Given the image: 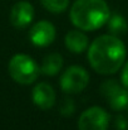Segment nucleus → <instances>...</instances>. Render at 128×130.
Here are the masks:
<instances>
[{
	"mask_svg": "<svg viewBox=\"0 0 128 130\" xmlns=\"http://www.w3.org/2000/svg\"><path fill=\"white\" fill-rule=\"evenodd\" d=\"M122 84H123V86L127 87L128 88V62L124 64V67H123V71H122Z\"/></svg>",
	"mask_w": 128,
	"mask_h": 130,
	"instance_id": "dca6fc26",
	"label": "nucleus"
},
{
	"mask_svg": "<svg viewBox=\"0 0 128 130\" xmlns=\"http://www.w3.org/2000/svg\"><path fill=\"white\" fill-rule=\"evenodd\" d=\"M65 47L73 53H81L88 48V37L79 30H72L67 33L64 38Z\"/></svg>",
	"mask_w": 128,
	"mask_h": 130,
	"instance_id": "9d476101",
	"label": "nucleus"
},
{
	"mask_svg": "<svg viewBox=\"0 0 128 130\" xmlns=\"http://www.w3.org/2000/svg\"><path fill=\"white\" fill-rule=\"evenodd\" d=\"M107 24H108V30L111 32V34L117 36V37H119L122 34H126L128 30L127 20L123 18V15L117 14V13L109 17Z\"/></svg>",
	"mask_w": 128,
	"mask_h": 130,
	"instance_id": "f8f14e48",
	"label": "nucleus"
},
{
	"mask_svg": "<svg viewBox=\"0 0 128 130\" xmlns=\"http://www.w3.org/2000/svg\"><path fill=\"white\" fill-rule=\"evenodd\" d=\"M30 42L37 47H46L55 39V28L48 20L35 23L29 32Z\"/></svg>",
	"mask_w": 128,
	"mask_h": 130,
	"instance_id": "0eeeda50",
	"label": "nucleus"
},
{
	"mask_svg": "<svg viewBox=\"0 0 128 130\" xmlns=\"http://www.w3.org/2000/svg\"><path fill=\"white\" fill-rule=\"evenodd\" d=\"M34 18V8L28 1L16 3L10 11V23L15 28H25L28 27Z\"/></svg>",
	"mask_w": 128,
	"mask_h": 130,
	"instance_id": "6e6552de",
	"label": "nucleus"
},
{
	"mask_svg": "<svg viewBox=\"0 0 128 130\" xmlns=\"http://www.w3.org/2000/svg\"><path fill=\"white\" fill-rule=\"evenodd\" d=\"M74 110H75V106H74L73 100L69 99V97H65V99L62 101V104H60V112H62V115H64V116H70V115L74 112Z\"/></svg>",
	"mask_w": 128,
	"mask_h": 130,
	"instance_id": "4468645a",
	"label": "nucleus"
},
{
	"mask_svg": "<svg viewBox=\"0 0 128 130\" xmlns=\"http://www.w3.org/2000/svg\"><path fill=\"white\" fill-rule=\"evenodd\" d=\"M100 93L113 110H123L128 106V90L122 87L117 81L108 80L100 86Z\"/></svg>",
	"mask_w": 128,
	"mask_h": 130,
	"instance_id": "423d86ee",
	"label": "nucleus"
},
{
	"mask_svg": "<svg viewBox=\"0 0 128 130\" xmlns=\"http://www.w3.org/2000/svg\"><path fill=\"white\" fill-rule=\"evenodd\" d=\"M40 3L50 13H62L69 5V0H40Z\"/></svg>",
	"mask_w": 128,
	"mask_h": 130,
	"instance_id": "ddd939ff",
	"label": "nucleus"
},
{
	"mask_svg": "<svg viewBox=\"0 0 128 130\" xmlns=\"http://www.w3.org/2000/svg\"><path fill=\"white\" fill-rule=\"evenodd\" d=\"M114 126L117 130H128V120L126 119V116L118 115L114 120Z\"/></svg>",
	"mask_w": 128,
	"mask_h": 130,
	"instance_id": "2eb2a0df",
	"label": "nucleus"
},
{
	"mask_svg": "<svg viewBox=\"0 0 128 130\" xmlns=\"http://www.w3.org/2000/svg\"><path fill=\"white\" fill-rule=\"evenodd\" d=\"M72 23L82 30H95L107 24L111 11L104 0H77L69 13Z\"/></svg>",
	"mask_w": 128,
	"mask_h": 130,
	"instance_id": "f03ea898",
	"label": "nucleus"
},
{
	"mask_svg": "<svg viewBox=\"0 0 128 130\" xmlns=\"http://www.w3.org/2000/svg\"><path fill=\"white\" fill-rule=\"evenodd\" d=\"M10 77L20 85H30L37 81L40 68L35 61L24 53H18L11 57L8 64Z\"/></svg>",
	"mask_w": 128,
	"mask_h": 130,
	"instance_id": "7ed1b4c3",
	"label": "nucleus"
},
{
	"mask_svg": "<svg viewBox=\"0 0 128 130\" xmlns=\"http://www.w3.org/2000/svg\"><path fill=\"white\" fill-rule=\"evenodd\" d=\"M33 102L42 110H49L55 104V92L49 84L40 82L33 88Z\"/></svg>",
	"mask_w": 128,
	"mask_h": 130,
	"instance_id": "1a4fd4ad",
	"label": "nucleus"
},
{
	"mask_svg": "<svg viewBox=\"0 0 128 130\" xmlns=\"http://www.w3.org/2000/svg\"><path fill=\"white\" fill-rule=\"evenodd\" d=\"M62 66H63L62 56L58 53H52L43 59L40 71L46 76H55L60 71Z\"/></svg>",
	"mask_w": 128,
	"mask_h": 130,
	"instance_id": "9b49d317",
	"label": "nucleus"
},
{
	"mask_svg": "<svg viewBox=\"0 0 128 130\" xmlns=\"http://www.w3.org/2000/svg\"><path fill=\"white\" fill-rule=\"evenodd\" d=\"M109 115L98 106H92L82 112L78 120L79 130H108Z\"/></svg>",
	"mask_w": 128,
	"mask_h": 130,
	"instance_id": "39448f33",
	"label": "nucleus"
},
{
	"mask_svg": "<svg viewBox=\"0 0 128 130\" xmlns=\"http://www.w3.org/2000/svg\"><path fill=\"white\" fill-rule=\"evenodd\" d=\"M126 45L113 34H104L93 41L88 49L90 67L100 75H113L124 63Z\"/></svg>",
	"mask_w": 128,
	"mask_h": 130,
	"instance_id": "f257e3e1",
	"label": "nucleus"
},
{
	"mask_svg": "<svg viewBox=\"0 0 128 130\" xmlns=\"http://www.w3.org/2000/svg\"><path fill=\"white\" fill-rule=\"evenodd\" d=\"M89 82V75L81 66H70L60 77V87L67 93H78Z\"/></svg>",
	"mask_w": 128,
	"mask_h": 130,
	"instance_id": "20e7f679",
	"label": "nucleus"
}]
</instances>
